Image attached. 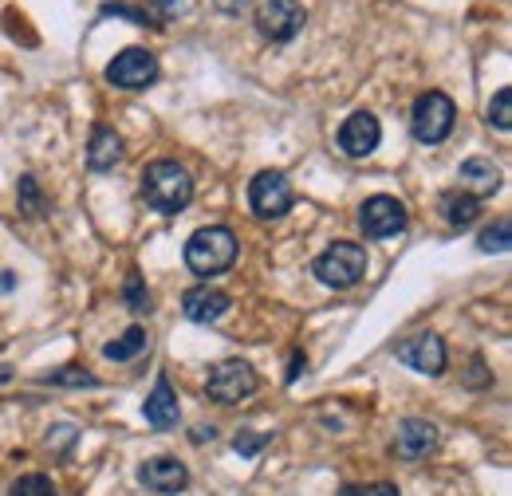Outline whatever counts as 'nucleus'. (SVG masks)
<instances>
[{"mask_svg":"<svg viewBox=\"0 0 512 496\" xmlns=\"http://www.w3.org/2000/svg\"><path fill=\"white\" fill-rule=\"evenodd\" d=\"M453 119H457V107H453V99H449L446 91H426V95H418V103H414L410 130H414L418 142L438 146V142H446L449 138Z\"/></svg>","mask_w":512,"mask_h":496,"instance_id":"4","label":"nucleus"},{"mask_svg":"<svg viewBox=\"0 0 512 496\" xmlns=\"http://www.w3.org/2000/svg\"><path fill=\"white\" fill-rule=\"evenodd\" d=\"M103 16H127V20H134V24H150V16L146 12H138V8H130V4H103Z\"/></svg>","mask_w":512,"mask_h":496,"instance_id":"28","label":"nucleus"},{"mask_svg":"<svg viewBox=\"0 0 512 496\" xmlns=\"http://www.w3.org/2000/svg\"><path fill=\"white\" fill-rule=\"evenodd\" d=\"M213 437H217L213 426H209V430H205V426H197V430H193V441H213Z\"/></svg>","mask_w":512,"mask_h":496,"instance_id":"32","label":"nucleus"},{"mask_svg":"<svg viewBox=\"0 0 512 496\" xmlns=\"http://www.w3.org/2000/svg\"><path fill=\"white\" fill-rule=\"evenodd\" d=\"M138 193H142V201H146L154 213L174 217V213H182L193 201V178L186 166H178V162H170V158H158V162H150V166L142 170Z\"/></svg>","mask_w":512,"mask_h":496,"instance_id":"1","label":"nucleus"},{"mask_svg":"<svg viewBox=\"0 0 512 496\" xmlns=\"http://www.w3.org/2000/svg\"><path fill=\"white\" fill-rule=\"evenodd\" d=\"M256 386H260V378H256L253 367L241 363V359H225V363H217V367L209 371V382H205L209 398L221 402V406H237V402L253 398Z\"/></svg>","mask_w":512,"mask_h":496,"instance_id":"6","label":"nucleus"},{"mask_svg":"<svg viewBox=\"0 0 512 496\" xmlns=\"http://www.w3.org/2000/svg\"><path fill=\"white\" fill-rule=\"evenodd\" d=\"M142 351H146V331H142V327H127L115 343L103 347V355L115 359V363H130V359H138Z\"/></svg>","mask_w":512,"mask_h":496,"instance_id":"19","label":"nucleus"},{"mask_svg":"<svg viewBox=\"0 0 512 496\" xmlns=\"http://www.w3.org/2000/svg\"><path fill=\"white\" fill-rule=\"evenodd\" d=\"M308 12L300 0H260L256 4V32L272 44H288L304 32Z\"/></svg>","mask_w":512,"mask_h":496,"instance_id":"5","label":"nucleus"},{"mask_svg":"<svg viewBox=\"0 0 512 496\" xmlns=\"http://www.w3.org/2000/svg\"><path fill=\"white\" fill-rule=\"evenodd\" d=\"M158 4H162L166 12H170V8H178V0H158Z\"/></svg>","mask_w":512,"mask_h":496,"instance_id":"34","label":"nucleus"},{"mask_svg":"<svg viewBox=\"0 0 512 496\" xmlns=\"http://www.w3.org/2000/svg\"><path fill=\"white\" fill-rule=\"evenodd\" d=\"M221 12H229V16H237V12H245V8H253V0H213Z\"/></svg>","mask_w":512,"mask_h":496,"instance_id":"30","label":"nucleus"},{"mask_svg":"<svg viewBox=\"0 0 512 496\" xmlns=\"http://www.w3.org/2000/svg\"><path fill=\"white\" fill-rule=\"evenodd\" d=\"M398 359L410 367V371L418 374H442L446 371V343L438 339V335H414V339H406L402 347H398Z\"/></svg>","mask_w":512,"mask_h":496,"instance_id":"12","label":"nucleus"},{"mask_svg":"<svg viewBox=\"0 0 512 496\" xmlns=\"http://www.w3.org/2000/svg\"><path fill=\"white\" fill-rule=\"evenodd\" d=\"M75 441V430L71 426H56V430H48V445H56V449H67Z\"/></svg>","mask_w":512,"mask_h":496,"instance_id":"29","label":"nucleus"},{"mask_svg":"<svg viewBox=\"0 0 512 496\" xmlns=\"http://www.w3.org/2000/svg\"><path fill=\"white\" fill-rule=\"evenodd\" d=\"M142 414H146V422H150L154 430H174V426H178L182 410H178V394H174V386H170L166 378L154 382V390H150Z\"/></svg>","mask_w":512,"mask_h":496,"instance_id":"16","label":"nucleus"},{"mask_svg":"<svg viewBox=\"0 0 512 496\" xmlns=\"http://www.w3.org/2000/svg\"><path fill=\"white\" fill-rule=\"evenodd\" d=\"M123 162V138L111 130V126H95L91 130V142H87V166L107 174Z\"/></svg>","mask_w":512,"mask_h":496,"instance_id":"17","label":"nucleus"},{"mask_svg":"<svg viewBox=\"0 0 512 496\" xmlns=\"http://www.w3.org/2000/svg\"><path fill=\"white\" fill-rule=\"evenodd\" d=\"M457 182H461V193H469V197H493L497 189H501V170L489 162V158H469V162H461V170H457Z\"/></svg>","mask_w":512,"mask_h":496,"instance_id":"15","label":"nucleus"},{"mask_svg":"<svg viewBox=\"0 0 512 496\" xmlns=\"http://www.w3.org/2000/svg\"><path fill=\"white\" fill-rule=\"evenodd\" d=\"M296 193H292V182L280 174V170H260L253 182H249V205H253L256 217L264 221H276L292 209Z\"/></svg>","mask_w":512,"mask_h":496,"instance_id":"7","label":"nucleus"},{"mask_svg":"<svg viewBox=\"0 0 512 496\" xmlns=\"http://www.w3.org/2000/svg\"><path fill=\"white\" fill-rule=\"evenodd\" d=\"M123 300H127L130 311L150 315V292H146V284H142V276H138V272H130L127 276V284H123Z\"/></svg>","mask_w":512,"mask_h":496,"instance_id":"22","label":"nucleus"},{"mask_svg":"<svg viewBox=\"0 0 512 496\" xmlns=\"http://www.w3.org/2000/svg\"><path fill=\"white\" fill-rule=\"evenodd\" d=\"M438 209H442V217H446L449 229H469L473 221H477V197H469V193H461V189H449L442 193V201H438Z\"/></svg>","mask_w":512,"mask_h":496,"instance_id":"18","label":"nucleus"},{"mask_svg":"<svg viewBox=\"0 0 512 496\" xmlns=\"http://www.w3.org/2000/svg\"><path fill=\"white\" fill-rule=\"evenodd\" d=\"M182 311L193 323H217L229 311V296L221 288H213V284H197L182 296Z\"/></svg>","mask_w":512,"mask_h":496,"instance_id":"14","label":"nucleus"},{"mask_svg":"<svg viewBox=\"0 0 512 496\" xmlns=\"http://www.w3.org/2000/svg\"><path fill=\"white\" fill-rule=\"evenodd\" d=\"M44 382H48V386H75V390H79V386H87V390H91V386H99V378H95V374L79 371V367H60V371L48 374Z\"/></svg>","mask_w":512,"mask_h":496,"instance_id":"25","label":"nucleus"},{"mask_svg":"<svg viewBox=\"0 0 512 496\" xmlns=\"http://www.w3.org/2000/svg\"><path fill=\"white\" fill-rule=\"evenodd\" d=\"M142 485L158 496H174L190 485V469L178 461V457H150L142 469H138Z\"/></svg>","mask_w":512,"mask_h":496,"instance_id":"13","label":"nucleus"},{"mask_svg":"<svg viewBox=\"0 0 512 496\" xmlns=\"http://www.w3.org/2000/svg\"><path fill=\"white\" fill-rule=\"evenodd\" d=\"M8 378H12V371H8V367H0V382H8Z\"/></svg>","mask_w":512,"mask_h":496,"instance_id":"35","label":"nucleus"},{"mask_svg":"<svg viewBox=\"0 0 512 496\" xmlns=\"http://www.w3.org/2000/svg\"><path fill=\"white\" fill-rule=\"evenodd\" d=\"M8 496H60L56 493V485H52V477H44V473H28V477H20Z\"/></svg>","mask_w":512,"mask_h":496,"instance_id":"21","label":"nucleus"},{"mask_svg":"<svg viewBox=\"0 0 512 496\" xmlns=\"http://www.w3.org/2000/svg\"><path fill=\"white\" fill-rule=\"evenodd\" d=\"M359 229L367 241H386V237H398L406 229V205L398 197H367L363 209H359Z\"/></svg>","mask_w":512,"mask_h":496,"instance_id":"9","label":"nucleus"},{"mask_svg":"<svg viewBox=\"0 0 512 496\" xmlns=\"http://www.w3.org/2000/svg\"><path fill=\"white\" fill-rule=\"evenodd\" d=\"M158 79V56L146 48H127L107 63V83L119 91H146Z\"/></svg>","mask_w":512,"mask_h":496,"instance_id":"8","label":"nucleus"},{"mask_svg":"<svg viewBox=\"0 0 512 496\" xmlns=\"http://www.w3.org/2000/svg\"><path fill=\"white\" fill-rule=\"evenodd\" d=\"M509 233H512V221L509 217H497V221L481 233V241H477V245H481V252H509V245H512Z\"/></svg>","mask_w":512,"mask_h":496,"instance_id":"20","label":"nucleus"},{"mask_svg":"<svg viewBox=\"0 0 512 496\" xmlns=\"http://www.w3.org/2000/svg\"><path fill=\"white\" fill-rule=\"evenodd\" d=\"M489 123L497 130H512V87H501L489 103Z\"/></svg>","mask_w":512,"mask_h":496,"instance_id":"23","label":"nucleus"},{"mask_svg":"<svg viewBox=\"0 0 512 496\" xmlns=\"http://www.w3.org/2000/svg\"><path fill=\"white\" fill-rule=\"evenodd\" d=\"M233 260H237V237L225 225H205L186 241V264L197 276H217L233 268Z\"/></svg>","mask_w":512,"mask_h":496,"instance_id":"2","label":"nucleus"},{"mask_svg":"<svg viewBox=\"0 0 512 496\" xmlns=\"http://www.w3.org/2000/svg\"><path fill=\"white\" fill-rule=\"evenodd\" d=\"M339 496H402V493H398V485L379 481V485H343Z\"/></svg>","mask_w":512,"mask_h":496,"instance_id":"26","label":"nucleus"},{"mask_svg":"<svg viewBox=\"0 0 512 496\" xmlns=\"http://www.w3.org/2000/svg\"><path fill=\"white\" fill-rule=\"evenodd\" d=\"M300 371H308V359L304 355H292V367H288V382H296Z\"/></svg>","mask_w":512,"mask_h":496,"instance_id":"31","label":"nucleus"},{"mask_svg":"<svg viewBox=\"0 0 512 496\" xmlns=\"http://www.w3.org/2000/svg\"><path fill=\"white\" fill-rule=\"evenodd\" d=\"M16 193H20V209H24L28 217H40V213H44V193H40L32 174L20 178V189H16Z\"/></svg>","mask_w":512,"mask_h":496,"instance_id":"24","label":"nucleus"},{"mask_svg":"<svg viewBox=\"0 0 512 496\" xmlns=\"http://www.w3.org/2000/svg\"><path fill=\"white\" fill-rule=\"evenodd\" d=\"M268 445V434H237L233 437V449L241 453V457H253V453H260Z\"/></svg>","mask_w":512,"mask_h":496,"instance_id":"27","label":"nucleus"},{"mask_svg":"<svg viewBox=\"0 0 512 496\" xmlns=\"http://www.w3.org/2000/svg\"><path fill=\"white\" fill-rule=\"evenodd\" d=\"M383 142V126L371 111H355L347 123L339 126V150L347 158H371Z\"/></svg>","mask_w":512,"mask_h":496,"instance_id":"10","label":"nucleus"},{"mask_svg":"<svg viewBox=\"0 0 512 496\" xmlns=\"http://www.w3.org/2000/svg\"><path fill=\"white\" fill-rule=\"evenodd\" d=\"M312 272H316L320 284L335 288V292H347L367 276V248L351 245V241H335V245L323 248L316 256Z\"/></svg>","mask_w":512,"mask_h":496,"instance_id":"3","label":"nucleus"},{"mask_svg":"<svg viewBox=\"0 0 512 496\" xmlns=\"http://www.w3.org/2000/svg\"><path fill=\"white\" fill-rule=\"evenodd\" d=\"M438 449V426L434 422H426V418H406V422H398V430H394V453L402 457V461H422V457H430Z\"/></svg>","mask_w":512,"mask_h":496,"instance_id":"11","label":"nucleus"},{"mask_svg":"<svg viewBox=\"0 0 512 496\" xmlns=\"http://www.w3.org/2000/svg\"><path fill=\"white\" fill-rule=\"evenodd\" d=\"M16 288V280H12V272H0V292H12Z\"/></svg>","mask_w":512,"mask_h":496,"instance_id":"33","label":"nucleus"}]
</instances>
